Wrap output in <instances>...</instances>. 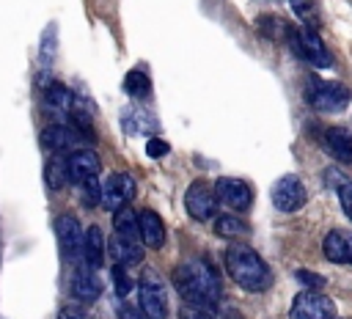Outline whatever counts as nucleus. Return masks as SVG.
<instances>
[{
	"label": "nucleus",
	"mask_w": 352,
	"mask_h": 319,
	"mask_svg": "<svg viewBox=\"0 0 352 319\" xmlns=\"http://www.w3.org/2000/svg\"><path fill=\"white\" fill-rule=\"evenodd\" d=\"M118 319H143V316H140V314H138L135 308H129V305H124V308L118 311Z\"/></svg>",
	"instance_id": "38"
},
{
	"label": "nucleus",
	"mask_w": 352,
	"mask_h": 319,
	"mask_svg": "<svg viewBox=\"0 0 352 319\" xmlns=\"http://www.w3.org/2000/svg\"><path fill=\"white\" fill-rule=\"evenodd\" d=\"M121 124H124V129H126L129 135H140V132H151V129H154L151 116L143 113V110H124Z\"/></svg>",
	"instance_id": "26"
},
{
	"label": "nucleus",
	"mask_w": 352,
	"mask_h": 319,
	"mask_svg": "<svg viewBox=\"0 0 352 319\" xmlns=\"http://www.w3.org/2000/svg\"><path fill=\"white\" fill-rule=\"evenodd\" d=\"M138 305L143 319H168V292L154 270H143L138 280Z\"/></svg>",
	"instance_id": "4"
},
{
	"label": "nucleus",
	"mask_w": 352,
	"mask_h": 319,
	"mask_svg": "<svg viewBox=\"0 0 352 319\" xmlns=\"http://www.w3.org/2000/svg\"><path fill=\"white\" fill-rule=\"evenodd\" d=\"M99 168H102L99 154L91 151V148H77V151H72V154L66 157L69 182L82 184V182H88V179H96V176H99Z\"/></svg>",
	"instance_id": "13"
},
{
	"label": "nucleus",
	"mask_w": 352,
	"mask_h": 319,
	"mask_svg": "<svg viewBox=\"0 0 352 319\" xmlns=\"http://www.w3.org/2000/svg\"><path fill=\"white\" fill-rule=\"evenodd\" d=\"M270 198H272V204H275L278 212L292 214V212H300V209L305 206L308 192H305V184L300 182V176L286 173V176H280V179L272 184Z\"/></svg>",
	"instance_id": "6"
},
{
	"label": "nucleus",
	"mask_w": 352,
	"mask_h": 319,
	"mask_svg": "<svg viewBox=\"0 0 352 319\" xmlns=\"http://www.w3.org/2000/svg\"><path fill=\"white\" fill-rule=\"evenodd\" d=\"M104 253H107V242L99 226H88L82 231V261L88 270H99L104 264Z\"/></svg>",
	"instance_id": "14"
},
{
	"label": "nucleus",
	"mask_w": 352,
	"mask_h": 319,
	"mask_svg": "<svg viewBox=\"0 0 352 319\" xmlns=\"http://www.w3.org/2000/svg\"><path fill=\"white\" fill-rule=\"evenodd\" d=\"M44 104L50 110L60 113V116H69V110L74 104V94L66 85H60V82H47L44 85Z\"/></svg>",
	"instance_id": "19"
},
{
	"label": "nucleus",
	"mask_w": 352,
	"mask_h": 319,
	"mask_svg": "<svg viewBox=\"0 0 352 319\" xmlns=\"http://www.w3.org/2000/svg\"><path fill=\"white\" fill-rule=\"evenodd\" d=\"M132 195H135V179L129 173H110L99 184V204L110 212L126 206V201H132Z\"/></svg>",
	"instance_id": "8"
},
{
	"label": "nucleus",
	"mask_w": 352,
	"mask_h": 319,
	"mask_svg": "<svg viewBox=\"0 0 352 319\" xmlns=\"http://www.w3.org/2000/svg\"><path fill=\"white\" fill-rule=\"evenodd\" d=\"M338 201H341L344 214L352 220V182H344V184L338 187Z\"/></svg>",
	"instance_id": "32"
},
{
	"label": "nucleus",
	"mask_w": 352,
	"mask_h": 319,
	"mask_svg": "<svg viewBox=\"0 0 352 319\" xmlns=\"http://www.w3.org/2000/svg\"><path fill=\"white\" fill-rule=\"evenodd\" d=\"M173 286H176L179 297L184 300V305H192L201 311L217 308V300L223 294L220 278L206 258H190V261L173 267Z\"/></svg>",
	"instance_id": "1"
},
{
	"label": "nucleus",
	"mask_w": 352,
	"mask_h": 319,
	"mask_svg": "<svg viewBox=\"0 0 352 319\" xmlns=\"http://www.w3.org/2000/svg\"><path fill=\"white\" fill-rule=\"evenodd\" d=\"M346 248H349V261H352V236H346Z\"/></svg>",
	"instance_id": "39"
},
{
	"label": "nucleus",
	"mask_w": 352,
	"mask_h": 319,
	"mask_svg": "<svg viewBox=\"0 0 352 319\" xmlns=\"http://www.w3.org/2000/svg\"><path fill=\"white\" fill-rule=\"evenodd\" d=\"M179 319H209V316H206V311H201V308L182 305V308H179Z\"/></svg>",
	"instance_id": "34"
},
{
	"label": "nucleus",
	"mask_w": 352,
	"mask_h": 319,
	"mask_svg": "<svg viewBox=\"0 0 352 319\" xmlns=\"http://www.w3.org/2000/svg\"><path fill=\"white\" fill-rule=\"evenodd\" d=\"M322 253L333 264H346L349 261V248H346V234L344 231H327L322 239Z\"/></svg>",
	"instance_id": "21"
},
{
	"label": "nucleus",
	"mask_w": 352,
	"mask_h": 319,
	"mask_svg": "<svg viewBox=\"0 0 352 319\" xmlns=\"http://www.w3.org/2000/svg\"><path fill=\"white\" fill-rule=\"evenodd\" d=\"M55 44H58V30H55V25H50V28L44 30V36H41V52H38V58H41L44 66L52 63V58H55Z\"/></svg>",
	"instance_id": "28"
},
{
	"label": "nucleus",
	"mask_w": 352,
	"mask_h": 319,
	"mask_svg": "<svg viewBox=\"0 0 352 319\" xmlns=\"http://www.w3.org/2000/svg\"><path fill=\"white\" fill-rule=\"evenodd\" d=\"M110 275H113V286H116V294H118V297H126V294L132 292V278L126 275V267L116 264V267L110 270Z\"/></svg>",
	"instance_id": "29"
},
{
	"label": "nucleus",
	"mask_w": 352,
	"mask_h": 319,
	"mask_svg": "<svg viewBox=\"0 0 352 319\" xmlns=\"http://www.w3.org/2000/svg\"><path fill=\"white\" fill-rule=\"evenodd\" d=\"M44 179L50 190H60L69 182V170H66V160H60L58 154L44 165Z\"/></svg>",
	"instance_id": "25"
},
{
	"label": "nucleus",
	"mask_w": 352,
	"mask_h": 319,
	"mask_svg": "<svg viewBox=\"0 0 352 319\" xmlns=\"http://www.w3.org/2000/svg\"><path fill=\"white\" fill-rule=\"evenodd\" d=\"M168 151H170V146H168L162 138H148V143H146V154H148V157L157 160V157H165Z\"/></svg>",
	"instance_id": "33"
},
{
	"label": "nucleus",
	"mask_w": 352,
	"mask_h": 319,
	"mask_svg": "<svg viewBox=\"0 0 352 319\" xmlns=\"http://www.w3.org/2000/svg\"><path fill=\"white\" fill-rule=\"evenodd\" d=\"M72 294H74L80 302H94V300H99V294H102V280H99L96 270H88V267L74 270V275H72Z\"/></svg>",
	"instance_id": "17"
},
{
	"label": "nucleus",
	"mask_w": 352,
	"mask_h": 319,
	"mask_svg": "<svg viewBox=\"0 0 352 319\" xmlns=\"http://www.w3.org/2000/svg\"><path fill=\"white\" fill-rule=\"evenodd\" d=\"M113 226H116V236L129 239V242H140V231H138V212L132 206H121L113 212Z\"/></svg>",
	"instance_id": "20"
},
{
	"label": "nucleus",
	"mask_w": 352,
	"mask_h": 319,
	"mask_svg": "<svg viewBox=\"0 0 352 319\" xmlns=\"http://www.w3.org/2000/svg\"><path fill=\"white\" fill-rule=\"evenodd\" d=\"M324 148L333 160H338L341 165H349L352 162V129L346 126L324 129Z\"/></svg>",
	"instance_id": "16"
},
{
	"label": "nucleus",
	"mask_w": 352,
	"mask_h": 319,
	"mask_svg": "<svg viewBox=\"0 0 352 319\" xmlns=\"http://www.w3.org/2000/svg\"><path fill=\"white\" fill-rule=\"evenodd\" d=\"M107 250H110L113 261L121 264V267H135V264L143 261V248H140V242H129V239H121V236H116V234H113V239L107 242Z\"/></svg>",
	"instance_id": "18"
},
{
	"label": "nucleus",
	"mask_w": 352,
	"mask_h": 319,
	"mask_svg": "<svg viewBox=\"0 0 352 319\" xmlns=\"http://www.w3.org/2000/svg\"><path fill=\"white\" fill-rule=\"evenodd\" d=\"M286 44L292 47V52H294L297 58L308 60V63L316 66V69H330V66H333L330 50L324 47L322 36H319L316 30H311V28H292Z\"/></svg>",
	"instance_id": "5"
},
{
	"label": "nucleus",
	"mask_w": 352,
	"mask_h": 319,
	"mask_svg": "<svg viewBox=\"0 0 352 319\" xmlns=\"http://www.w3.org/2000/svg\"><path fill=\"white\" fill-rule=\"evenodd\" d=\"M289 3H292L294 14L300 16L302 28H311V30H316V28L322 25V16H319V11H316V6H314L311 0H289Z\"/></svg>",
	"instance_id": "27"
},
{
	"label": "nucleus",
	"mask_w": 352,
	"mask_h": 319,
	"mask_svg": "<svg viewBox=\"0 0 352 319\" xmlns=\"http://www.w3.org/2000/svg\"><path fill=\"white\" fill-rule=\"evenodd\" d=\"M214 198H217L223 206L234 209V212H248L250 204H253V190H250V184L242 182V179L220 176V179L214 182Z\"/></svg>",
	"instance_id": "9"
},
{
	"label": "nucleus",
	"mask_w": 352,
	"mask_h": 319,
	"mask_svg": "<svg viewBox=\"0 0 352 319\" xmlns=\"http://www.w3.org/2000/svg\"><path fill=\"white\" fill-rule=\"evenodd\" d=\"M292 22H286V19H280V16H272V14H267V16H258V30L264 33V36H270V38H275V41H286L289 38V33H292Z\"/></svg>",
	"instance_id": "23"
},
{
	"label": "nucleus",
	"mask_w": 352,
	"mask_h": 319,
	"mask_svg": "<svg viewBox=\"0 0 352 319\" xmlns=\"http://www.w3.org/2000/svg\"><path fill=\"white\" fill-rule=\"evenodd\" d=\"M302 286H305V292H319L322 286H324V278L322 275H316V272H311V270H297V275H294Z\"/></svg>",
	"instance_id": "30"
},
{
	"label": "nucleus",
	"mask_w": 352,
	"mask_h": 319,
	"mask_svg": "<svg viewBox=\"0 0 352 319\" xmlns=\"http://www.w3.org/2000/svg\"><path fill=\"white\" fill-rule=\"evenodd\" d=\"M82 140H85V138H82L80 132H74L72 126H66V124H50V126L41 129V146H44L47 151L58 154V157L82 148Z\"/></svg>",
	"instance_id": "11"
},
{
	"label": "nucleus",
	"mask_w": 352,
	"mask_h": 319,
	"mask_svg": "<svg viewBox=\"0 0 352 319\" xmlns=\"http://www.w3.org/2000/svg\"><path fill=\"white\" fill-rule=\"evenodd\" d=\"M184 209L192 220L198 223H206L214 217L217 212V198H214V190L206 184V182H192L184 192Z\"/></svg>",
	"instance_id": "10"
},
{
	"label": "nucleus",
	"mask_w": 352,
	"mask_h": 319,
	"mask_svg": "<svg viewBox=\"0 0 352 319\" xmlns=\"http://www.w3.org/2000/svg\"><path fill=\"white\" fill-rule=\"evenodd\" d=\"M217 319H245L234 305H223V308H217Z\"/></svg>",
	"instance_id": "36"
},
{
	"label": "nucleus",
	"mask_w": 352,
	"mask_h": 319,
	"mask_svg": "<svg viewBox=\"0 0 352 319\" xmlns=\"http://www.w3.org/2000/svg\"><path fill=\"white\" fill-rule=\"evenodd\" d=\"M138 231L146 248H162L165 245V223L154 209H143L138 212Z\"/></svg>",
	"instance_id": "15"
},
{
	"label": "nucleus",
	"mask_w": 352,
	"mask_h": 319,
	"mask_svg": "<svg viewBox=\"0 0 352 319\" xmlns=\"http://www.w3.org/2000/svg\"><path fill=\"white\" fill-rule=\"evenodd\" d=\"M58 319H85V316H82V311H80V308H74V305H66V308H60Z\"/></svg>",
	"instance_id": "37"
},
{
	"label": "nucleus",
	"mask_w": 352,
	"mask_h": 319,
	"mask_svg": "<svg viewBox=\"0 0 352 319\" xmlns=\"http://www.w3.org/2000/svg\"><path fill=\"white\" fill-rule=\"evenodd\" d=\"M80 187H82V201H85V206H96V204H99V182H96V179H88V182H82Z\"/></svg>",
	"instance_id": "31"
},
{
	"label": "nucleus",
	"mask_w": 352,
	"mask_h": 319,
	"mask_svg": "<svg viewBox=\"0 0 352 319\" xmlns=\"http://www.w3.org/2000/svg\"><path fill=\"white\" fill-rule=\"evenodd\" d=\"M214 234L226 236V239H236V236L248 234V226L236 214H214Z\"/></svg>",
	"instance_id": "24"
},
{
	"label": "nucleus",
	"mask_w": 352,
	"mask_h": 319,
	"mask_svg": "<svg viewBox=\"0 0 352 319\" xmlns=\"http://www.w3.org/2000/svg\"><path fill=\"white\" fill-rule=\"evenodd\" d=\"M223 264H226V272L231 275V280L245 292L258 294L272 286V272H270L267 261L248 245H231L223 256Z\"/></svg>",
	"instance_id": "2"
},
{
	"label": "nucleus",
	"mask_w": 352,
	"mask_h": 319,
	"mask_svg": "<svg viewBox=\"0 0 352 319\" xmlns=\"http://www.w3.org/2000/svg\"><path fill=\"white\" fill-rule=\"evenodd\" d=\"M55 236H58L63 258L74 261L82 253V226L74 214H58L55 217Z\"/></svg>",
	"instance_id": "12"
},
{
	"label": "nucleus",
	"mask_w": 352,
	"mask_h": 319,
	"mask_svg": "<svg viewBox=\"0 0 352 319\" xmlns=\"http://www.w3.org/2000/svg\"><path fill=\"white\" fill-rule=\"evenodd\" d=\"M344 182H349V179H344L338 170H330V168L324 170V184H327V187H336V190H338Z\"/></svg>",
	"instance_id": "35"
},
{
	"label": "nucleus",
	"mask_w": 352,
	"mask_h": 319,
	"mask_svg": "<svg viewBox=\"0 0 352 319\" xmlns=\"http://www.w3.org/2000/svg\"><path fill=\"white\" fill-rule=\"evenodd\" d=\"M349 88L333 80L311 77L305 85V102L319 113H341L349 107Z\"/></svg>",
	"instance_id": "3"
},
{
	"label": "nucleus",
	"mask_w": 352,
	"mask_h": 319,
	"mask_svg": "<svg viewBox=\"0 0 352 319\" xmlns=\"http://www.w3.org/2000/svg\"><path fill=\"white\" fill-rule=\"evenodd\" d=\"M289 319H338L336 302L319 292H300L292 300Z\"/></svg>",
	"instance_id": "7"
},
{
	"label": "nucleus",
	"mask_w": 352,
	"mask_h": 319,
	"mask_svg": "<svg viewBox=\"0 0 352 319\" xmlns=\"http://www.w3.org/2000/svg\"><path fill=\"white\" fill-rule=\"evenodd\" d=\"M124 88L132 99H146L151 94V80L143 69H129L126 77H124Z\"/></svg>",
	"instance_id": "22"
}]
</instances>
